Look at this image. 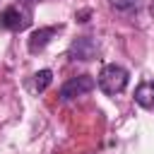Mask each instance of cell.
<instances>
[{"label":"cell","instance_id":"obj_1","mask_svg":"<svg viewBox=\"0 0 154 154\" xmlns=\"http://www.w3.org/2000/svg\"><path fill=\"white\" fill-rule=\"evenodd\" d=\"M128 79H130L128 70H125L123 65H116V63H111V65H103V67H101L96 84H99V89H101L103 94H108V96H116V94H120V91L128 87Z\"/></svg>","mask_w":154,"mask_h":154},{"label":"cell","instance_id":"obj_2","mask_svg":"<svg viewBox=\"0 0 154 154\" xmlns=\"http://www.w3.org/2000/svg\"><path fill=\"white\" fill-rule=\"evenodd\" d=\"M94 87H96L94 77H89V75H77V77H70V79L60 87L58 94H60V101H72V99H77V96L89 94Z\"/></svg>","mask_w":154,"mask_h":154},{"label":"cell","instance_id":"obj_3","mask_svg":"<svg viewBox=\"0 0 154 154\" xmlns=\"http://www.w3.org/2000/svg\"><path fill=\"white\" fill-rule=\"evenodd\" d=\"M31 24V14L19 10V7H5L0 12V29H7V31H22Z\"/></svg>","mask_w":154,"mask_h":154},{"label":"cell","instance_id":"obj_4","mask_svg":"<svg viewBox=\"0 0 154 154\" xmlns=\"http://www.w3.org/2000/svg\"><path fill=\"white\" fill-rule=\"evenodd\" d=\"M67 55L72 60H91L96 55V41L91 36H77L67 51Z\"/></svg>","mask_w":154,"mask_h":154},{"label":"cell","instance_id":"obj_5","mask_svg":"<svg viewBox=\"0 0 154 154\" xmlns=\"http://www.w3.org/2000/svg\"><path fill=\"white\" fill-rule=\"evenodd\" d=\"M58 29H60V26H41V29H36V31L29 36V43H26L29 53H38V51H43V48L51 43V38L58 34Z\"/></svg>","mask_w":154,"mask_h":154},{"label":"cell","instance_id":"obj_6","mask_svg":"<svg viewBox=\"0 0 154 154\" xmlns=\"http://www.w3.org/2000/svg\"><path fill=\"white\" fill-rule=\"evenodd\" d=\"M135 101L142 108H154V82H142L135 89Z\"/></svg>","mask_w":154,"mask_h":154},{"label":"cell","instance_id":"obj_7","mask_svg":"<svg viewBox=\"0 0 154 154\" xmlns=\"http://www.w3.org/2000/svg\"><path fill=\"white\" fill-rule=\"evenodd\" d=\"M51 79H53V72L51 70H38L34 75V89L36 91H46L48 84H51Z\"/></svg>","mask_w":154,"mask_h":154},{"label":"cell","instance_id":"obj_8","mask_svg":"<svg viewBox=\"0 0 154 154\" xmlns=\"http://www.w3.org/2000/svg\"><path fill=\"white\" fill-rule=\"evenodd\" d=\"M111 5L120 12H128V10H135L140 5V0H111Z\"/></svg>","mask_w":154,"mask_h":154},{"label":"cell","instance_id":"obj_9","mask_svg":"<svg viewBox=\"0 0 154 154\" xmlns=\"http://www.w3.org/2000/svg\"><path fill=\"white\" fill-rule=\"evenodd\" d=\"M19 2H31V0H19Z\"/></svg>","mask_w":154,"mask_h":154}]
</instances>
